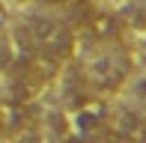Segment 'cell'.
<instances>
[{"instance_id": "3957f363", "label": "cell", "mask_w": 146, "mask_h": 143, "mask_svg": "<svg viewBox=\"0 0 146 143\" xmlns=\"http://www.w3.org/2000/svg\"><path fill=\"white\" fill-rule=\"evenodd\" d=\"M110 137H125V140H146V122L137 113H122L116 116V128L110 131Z\"/></svg>"}, {"instance_id": "5b68a950", "label": "cell", "mask_w": 146, "mask_h": 143, "mask_svg": "<svg viewBox=\"0 0 146 143\" xmlns=\"http://www.w3.org/2000/svg\"><path fill=\"white\" fill-rule=\"evenodd\" d=\"M102 110H98L96 105H84V107H78V113H75V122H78V128L81 131H90L92 125H98L102 122Z\"/></svg>"}, {"instance_id": "277c9868", "label": "cell", "mask_w": 146, "mask_h": 143, "mask_svg": "<svg viewBox=\"0 0 146 143\" xmlns=\"http://www.w3.org/2000/svg\"><path fill=\"white\" fill-rule=\"evenodd\" d=\"M98 12L90 6V0H75L72 3V21H75V27H90L92 21H96Z\"/></svg>"}, {"instance_id": "6da1fadb", "label": "cell", "mask_w": 146, "mask_h": 143, "mask_svg": "<svg viewBox=\"0 0 146 143\" xmlns=\"http://www.w3.org/2000/svg\"><path fill=\"white\" fill-rule=\"evenodd\" d=\"M30 39L36 45V54L48 57V60H66L75 48V33H72L69 24L54 21V18H36L30 24Z\"/></svg>"}, {"instance_id": "52a82bcc", "label": "cell", "mask_w": 146, "mask_h": 143, "mask_svg": "<svg viewBox=\"0 0 146 143\" xmlns=\"http://www.w3.org/2000/svg\"><path fill=\"white\" fill-rule=\"evenodd\" d=\"M48 3H63V0H48Z\"/></svg>"}, {"instance_id": "8992f818", "label": "cell", "mask_w": 146, "mask_h": 143, "mask_svg": "<svg viewBox=\"0 0 146 143\" xmlns=\"http://www.w3.org/2000/svg\"><path fill=\"white\" fill-rule=\"evenodd\" d=\"M125 21L131 24V27H146V9H128V15H125Z\"/></svg>"}, {"instance_id": "7a4b0ae2", "label": "cell", "mask_w": 146, "mask_h": 143, "mask_svg": "<svg viewBox=\"0 0 146 143\" xmlns=\"http://www.w3.org/2000/svg\"><path fill=\"white\" fill-rule=\"evenodd\" d=\"M128 77V63L119 54H102L90 66V81L98 93H116Z\"/></svg>"}]
</instances>
